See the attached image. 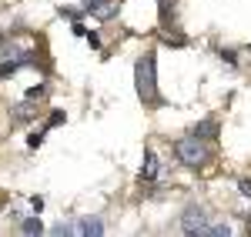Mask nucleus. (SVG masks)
Returning a JSON list of instances; mask_svg holds the SVG:
<instances>
[{"label": "nucleus", "instance_id": "nucleus-1", "mask_svg": "<svg viewBox=\"0 0 251 237\" xmlns=\"http://www.w3.org/2000/svg\"><path fill=\"white\" fill-rule=\"evenodd\" d=\"M134 87H137V97L144 100V107H157L161 104V94H157V57L154 54H144L134 64Z\"/></svg>", "mask_w": 251, "mask_h": 237}, {"label": "nucleus", "instance_id": "nucleus-2", "mask_svg": "<svg viewBox=\"0 0 251 237\" xmlns=\"http://www.w3.org/2000/svg\"><path fill=\"white\" fill-rule=\"evenodd\" d=\"M174 157L181 160L184 167H204L211 160V151L204 147V140L198 137V134H191V137L174 140Z\"/></svg>", "mask_w": 251, "mask_h": 237}, {"label": "nucleus", "instance_id": "nucleus-3", "mask_svg": "<svg viewBox=\"0 0 251 237\" xmlns=\"http://www.w3.org/2000/svg\"><path fill=\"white\" fill-rule=\"evenodd\" d=\"M208 220H211V214L204 207H191V211L181 214V231L184 234H204L208 231Z\"/></svg>", "mask_w": 251, "mask_h": 237}, {"label": "nucleus", "instance_id": "nucleus-4", "mask_svg": "<svg viewBox=\"0 0 251 237\" xmlns=\"http://www.w3.org/2000/svg\"><path fill=\"white\" fill-rule=\"evenodd\" d=\"M157 177V154L154 151H144V167H141V184H151Z\"/></svg>", "mask_w": 251, "mask_h": 237}, {"label": "nucleus", "instance_id": "nucleus-5", "mask_svg": "<svg viewBox=\"0 0 251 237\" xmlns=\"http://www.w3.org/2000/svg\"><path fill=\"white\" fill-rule=\"evenodd\" d=\"M194 134H198V137H218V120L214 117H208V120H201V124H198V127H194Z\"/></svg>", "mask_w": 251, "mask_h": 237}, {"label": "nucleus", "instance_id": "nucleus-6", "mask_svg": "<svg viewBox=\"0 0 251 237\" xmlns=\"http://www.w3.org/2000/svg\"><path fill=\"white\" fill-rule=\"evenodd\" d=\"M208 237H228L231 234V224L228 220H208V231H204Z\"/></svg>", "mask_w": 251, "mask_h": 237}, {"label": "nucleus", "instance_id": "nucleus-7", "mask_svg": "<svg viewBox=\"0 0 251 237\" xmlns=\"http://www.w3.org/2000/svg\"><path fill=\"white\" fill-rule=\"evenodd\" d=\"M77 234H104V224H100L97 217H84L77 224Z\"/></svg>", "mask_w": 251, "mask_h": 237}, {"label": "nucleus", "instance_id": "nucleus-8", "mask_svg": "<svg viewBox=\"0 0 251 237\" xmlns=\"http://www.w3.org/2000/svg\"><path fill=\"white\" fill-rule=\"evenodd\" d=\"M37 117V107H30V104H17V110H14V120L17 124H24V120Z\"/></svg>", "mask_w": 251, "mask_h": 237}, {"label": "nucleus", "instance_id": "nucleus-9", "mask_svg": "<svg viewBox=\"0 0 251 237\" xmlns=\"http://www.w3.org/2000/svg\"><path fill=\"white\" fill-rule=\"evenodd\" d=\"M20 231H24V234H40L44 224H40V217H24L20 220Z\"/></svg>", "mask_w": 251, "mask_h": 237}, {"label": "nucleus", "instance_id": "nucleus-10", "mask_svg": "<svg viewBox=\"0 0 251 237\" xmlns=\"http://www.w3.org/2000/svg\"><path fill=\"white\" fill-rule=\"evenodd\" d=\"M114 14H117V0H107L104 7H97V10H94L97 20H107V17H114Z\"/></svg>", "mask_w": 251, "mask_h": 237}, {"label": "nucleus", "instance_id": "nucleus-11", "mask_svg": "<svg viewBox=\"0 0 251 237\" xmlns=\"http://www.w3.org/2000/svg\"><path fill=\"white\" fill-rule=\"evenodd\" d=\"M50 231H54V234H77V227H74V224H67V220H60V224H54V227H50Z\"/></svg>", "mask_w": 251, "mask_h": 237}, {"label": "nucleus", "instance_id": "nucleus-12", "mask_svg": "<svg viewBox=\"0 0 251 237\" xmlns=\"http://www.w3.org/2000/svg\"><path fill=\"white\" fill-rule=\"evenodd\" d=\"M44 134H47V127H44V130H34V134L27 137V147H40V144H44Z\"/></svg>", "mask_w": 251, "mask_h": 237}, {"label": "nucleus", "instance_id": "nucleus-13", "mask_svg": "<svg viewBox=\"0 0 251 237\" xmlns=\"http://www.w3.org/2000/svg\"><path fill=\"white\" fill-rule=\"evenodd\" d=\"M57 124H64V110H54V114L47 117V127H57Z\"/></svg>", "mask_w": 251, "mask_h": 237}, {"label": "nucleus", "instance_id": "nucleus-14", "mask_svg": "<svg viewBox=\"0 0 251 237\" xmlns=\"http://www.w3.org/2000/svg\"><path fill=\"white\" fill-rule=\"evenodd\" d=\"M104 3H107V0H84V10H91V14H94L97 7H104Z\"/></svg>", "mask_w": 251, "mask_h": 237}, {"label": "nucleus", "instance_id": "nucleus-15", "mask_svg": "<svg viewBox=\"0 0 251 237\" xmlns=\"http://www.w3.org/2000/svg\"><path fill=\"white\" fill-rule=\"evenodd\" d=\"M238 191H241L245 197H251V180H238Z\"/></svg>", "mask_w": 251, "mask_h": 237}, {"label": "nucleus", "instance_id": "nucleus-16", "mask_svg": "<svg viewBox=\"0 0 251 237\" xmlns=\"http://www.w3.org/2000/svg\"><path fill=\"white\" fill-rule=\"evenodd\" d=\"M221 60H228L231 67H234V64H238V57H234V50H221Z\"/></svg>", "mask_w": 251, "mask_h": 237}, {"label": "nucleus", "instance_id": "nucleus-17", "mask_svg": "<svg viewBox=\"0 0 251 237\" xmlns=\"http://www.w3.org/2000/svg\"><path fill=\"white\" fill-rule=\"evenodd\" d=\"M87 43H91L94 50H100V37H97V34H87Z\"/></svg>", "mask_w": 251, "mask_h": 237}, {"label": "nucleus", "instance_id": "nucleus-18", "mask_svg": "<svg viewBox=\"0 0 251 237\" xmlns=\"http://www.w3.org/2000/svg\"><path fill=\"white\" fill-rule=\"evenodd\" d=\"M248 54H251V47H248Z\"/></svg>", "mask_w": 251, "mask_h": 237}]
</instances>
